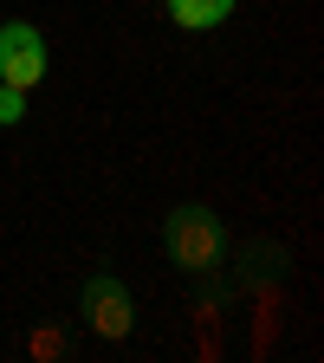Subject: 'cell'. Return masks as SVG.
I'll list each match as a JSON object with an SVG mask.
<instances>
[{
	"label": "cell",
	"mask_w": 324,
	"mask_h": 363,
	"mask_svg": "<svg viewBox=\"0 0 324 363\" xmlns=\"http://www.w3.org/2000/svg\"><path fill=\"white\" fill-rule=\"evenodd\" d=\"M227 247H234V234H227V220L208 208V201H175L162 214V253L169 266L181 272V279H201V272H214L227 259Z\"/></svg>",
	"instance_id": "6da1fadb"
},
{
	"label": "cell",
	"mask_w": 324,
	"mask_h": 363,
	"mask_svg": "<svg viewBox=\"0 0 324 363\" xmlns=\"http://www.w3.org/2000/svg\"><path fill=\"white\" fill-rule=\"evenodd\" d=\"M78 311H84V325L98 331L104 344H130V331H136V298H130V286L117 279L111 266H91V272H84Z\"/></svg>",
	"instance_id": "7a4b0ae2"
},
{
	"label": "cell",
	"mask_w": 324,
	"mask_h": 363,
	"mask_svg": "<svg viewBox=\"0 0 324 363\" xmlns=\"http://www.w3.org/2000/svg\"><path fill=\"white\" fill-rule=\"evenodd\" d=\"M52 59H45V33L33 20H0V84H20V91H39Z\"/></svg>",
	"instance_id": "3957f363"
},
{
	"label": "cell",
	"mask_w": 324,
	"mask_h": 363,
	"mask_svg": "<svg viewBox=\"0 0 324 363\" xmlns=\"http://www.w3.org/2000/svg\"><path fill=\"white\" fill-rule=\"evenodd\" d=\"M234 7L240 0H162V13H169L175 33H214V26L234 20Z\"/></svg>",
	"instance_id": "277c9868"
},
{
	"label": "cell",
	"mask_w": 324,
	"mask_h": 363,
	"mask_svg": "<svg viewBox=\"0 0 324 363\" xmlns=\"http://www.w3.org/2000/svg\"><path fill=\"white\" fill-rule=\"evenodd\" d=\"M26 357H33V363H65V357H72V325H59V318L33 325V331H26Z\"/></svg>",
	"instance_id": "5b68a950"
},
{
	"label": "cell",
	"mask_w": 324,
	"mask_h": 363,
	"mask_svg": "<svg viewBox=\"0 0 324 363\" xmlns=\"http://www.w3.org/2000/svg\"><path fill=\"white\" fill-rule=\"evenodd\" d=\"M13 123H26V91L0 84V130H13Z\"/></svg>",
	"instance_id": "8992f818"
}]
</instances>
